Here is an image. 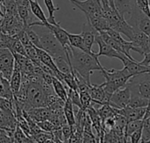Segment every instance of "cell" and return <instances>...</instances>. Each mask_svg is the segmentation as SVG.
I'll list each match as a JSON object with an SVG mask.
<instances>
[{
	"mask_svg": "<svg viewBox=\"0 0 150 143\" xmlns=\"http://www.w3.org/2000/svg\"><path fill=\"white\" fill-rule=\"evenodd\" d=\"M69 2L74 6L82 11L84 13L86 18L104 16L99 0H69Z\"/></svg>",
	"mask_w": 150,
	"mask_h": 143,
	"instance_id": "obj_6",
	"label": "cell"
},
{
	"mask_svg": "<svg viewBox=\"0 0 150 143\" xmlns=\"http://www.w3.org/2000/svg\"><path fill=\"white\" fill-rule=\"evenodd\" d=\"M132 42L134 46L137 48L138 50L137 53L144 55L147 53L150 52L149 46V36L137 28H136L134 38Z\"/></svg>",
	"mask_w": 150,
	"mask_h": 143,
	"instance_id": "obj_12",
	"label": "cell"
},
{
	"mask_svg": "<svg viewBox=\"0 0 150 143\" xmlns=\"http://www.w3.org/2000/svg\"><path fill=\"white\" fill-rule=\"evenodd\" d=\"M63 112H64V115H65L67 123L71 127L75 126L76 125V116H75L74 105L69 98L64 104Z\"/></svg>",
	"mask_w": 150,
	"mask_h": 143,
	"instance_id": "obj_22",
	"label": "cell"
},
{
	"mask_svg": "<svg viewBox=\"0 0 150 143\" xmlns=\"http://www.w3.org/2000/svg\"><path fill=\"white\" fill-rule=\"evenodd\" d=\"M31 7L30 6H18V13L22 21L24 22L25 28L28 27L30 25V14H31Z\"/></svg>",
	"mask_w": 150,
	"mask_h": 143,
	"instance_id": "obj_29",
	"label": "cell"
},
{
	"mask_svg": "<svg viewBox=\"0 0 150 143\" xmlns=\"http://www.w3.org/2000/svg\"><path fill=\"white\" fill-rule=\"evenodd\" d=\"M121 62L124 64V68H126L128 70V72L132 75V76L140 74L148 73V66L142 65L141 62H137L136 60H132L127 56H125Z\"/></svg>",
	"mask_w": 150,
	"mask_h": 143,
	"instance_id": "obj_15",
	"label": "cell"
},
{
	"mask_svg": "<svg viewBox=\"0 0 150 143\" xmlns=\"http://www.w3.org/2000/svg\"><path fill=\"white\" fill-rule=\"evenodd\" d=\"M25 25L18 15H4L1 17V33L15 36L24 30Z\"/></svg>",
	"mask_w": 150,
	"mask_h": 143,
	"instance_id": "obj_5",
	"label": "cell"
},
{
	"mask_svg": "<svg viewBox=\"0 0 150 143\" xmlns=\"http://www.w3.org/2000/svg\"><path fill=\"white\" fill-rule=\"evenodd\" d=\"M88 19L91 25H93V27L98 32V33H102V32H107L108 30L111 29L110 24L108 22V20L104 17V16H100V17H93L91 18H86Z\"/></svg>",
	"mask_w": 150,
	"mask_h": 143,
	"instance_id": "obj_20",
	"label": "cell"
},
{
	"mask_svg": "<svg viewBox=\"0 0 150 143\" xmlns=\"http://www.w3.org/2000/svg\"><path fill=\"white\" fill-rule=\"evenodd\" d=\"M149 46L150 48V36H149Z\"/></svg>",
	"mask_w": 150,
	"mask_h": 143,
	"instance_id": "obj_43",
	"label": "cell"
},
{
	"mask_svg": "<svg viewBox=\"0 0 150 143\" xmlns=\"http://www.w3.org/2000/svg\"><path fill=\"white\" fill-rule=\"evenodd\" d=\"M68 95H69V98L72 101L74 106H76V107L82 109L81 99H80V92L78 91L69 88L68 89Z\"/></svg>",
	"mask_w": 150,
	"mask_h": 143,
	"instance_id": "obj_32",
	"label": "cell"
},
{
	"mask_svg": "<svg viewBox=\"0 0 150 143\" xmlns=\"http://www.w3.org/2000/svg\"><path fill=\"white\" fill-rule=\"evenodd\" d=\"M96 43L98 44V46L99 47V51H98V53H97L98 57L106 56V57H109V58H117V59L122 61L123 58L126 56L125 55L119 53L112 47H111L109 44H107L102 39L99 33L96 35Z\"/></svg>",
	"mask_w": 150,
	"mask_h": 143,
	"instance_id": "obj_9",
	"label": "cell"
},
{
	"mask_svg": "<svg viewBox=\"0 0 150 143\" xmlns=\"http://www.w3.org/2000/svg\"><path fill=\"white\" fill-rule=\"evenodd\" d=\"M30 2V7H31V11L32 13L39 19L38 22H31L30 23V26H34V25H38V26H47L49 22L47 18L45 16V13L43 11V10L41 9L40 4L38 3V0H29Z\"/></svg>",
	"mask_w": 150,
	"mask_h": 143,
	"instance_id": "obj_13",
	"label": "cell"
},
{
	"mask_svg": "<svg viewBox=\"0 0 150 143\" xmlns=\"http://www.w3.org/2000/svg\"><path fill=\"white\" fill-rule=\"evenodd\" d=\"M131 100V90L126 85L124 88H121L115 91L111 98L109 105L115 109H123L128 106Z\"/></svg>",
	"mask_w": 150,
	"mask_h": 143,
	"instance_id": "obj_8",
	"label": "cell"
},
{
	"mask_svg": "<svg viewBox=\"0 0 150 143\" xmlns=\"http://www.w3.org/2000/svg\"><path fill=\"white\" fill-rule=\"evenodd\" d=\"M17 40L16 36H11L1 33L0 34V48H8L9 50H12V47Z\"/></svg>",
	"mask_w": 150,
	"mask_h": 143,
	"instance_id": "obj_27",
	"label": "cell"
},
{
	"mask_svg": "<svg viewBox=\"0 0 150 143\" xmlns=\"http://www.w3.org/2000/svg\"><path fill=\"white\" fill-rule=\"evenodd\" d=\"M98 114H99L103 123L105 122V120H107L109 118H112V117H115L118 114L116 113L115 108L112 107L109 104L103 105L101 106V108L98 110Z\"/></svg>",
	"mask_w": 150,
	"mask_h": 143,
	"instance_id": "obj_26",
	"label": "cell"
},
{
	"mask_svg": "<svg viewBox=\"0 0 150 143\" xmlns=\"http://www.w3.org/2000/svg\"><path fill=\"white\" fill-rule=\"evenodd\" d=\"M142 135H143V128H141V129L135 131L134 133H133L129 136L130 142H131V143H142Z\"/></svg>",
	"mask_w": 150,
	"mask_h": 143,
	"instance_id": "obj_37",
	"label": "cell"
},
{
	"mask_svg": "<svg viewBox=\"0 0 150 143\" xmlns=\"http://www.w3.org/2000/svg\"><path fill=\"white\" fill-rule=\"evenodd\" d=\"M0 109L13 111V101L1 98V99H0Z\"/></svg>",
	"mask_w": 150,
	"mask_h": 143,
	"instance_id": "obj_39",
	"label": "cell"
},
{
	"mask_svg": "<svg viewBox=\"0 0 150 143\" xmlns=\"http://www.w3.org/2000/svg\"><path fill=\"white\" fill-rule=\"evenodd\" d=\"M15 69V57L8 48H0V72L1 76L11 80Z\"/></svg>",
	"mask_w": 150,
	"mask_h": 143,
	"instance_id": "obj_7",
	"label": "cell"
},
{
	"mask_svg": "<svg viewBox=\"0 0 150 143\" xmlns=\"http://www.w3.org/2000/svg\"><path fill=\"white\" fill-rule=\"evenodd\" d=\"M31 42L33 43V45H34L36 47L40 48L41 49V43H40V35L33 29V26H28L26 28H25Z\"/></svg>",
	"mask_w": 150,
	"mask_h": 143,
	"instance_id": "obj_30",
	"label": "cell"
},
{
	"mask_svg": "<svg viewBox=\"0 0 150 143\" xmlns=\"http://www.w3.org/2000/svg\"><path fill=\"white\" fill-rule=\"evenodd\" d=\"M137 7L143 11L147 16L150 17V6L149 0H134Z\"/></svg>",
	"mask_w": 150,
	"mask_h": 143,
	"instance_id": "obj_36",
	"label": "cell"
},
{
	"mask_svg": "<svg viewBox=\"0 0 150 143\" xmlns=\"http://www.w3.org/2000/svg\"><path fill=\"white\" fill-rule=\"evenodd\" d=\"M142 65H144V66H149L150 65V52L149 53H147L146 55H144V59L140 62Z\"/></svg>",
	"mask_w": 150,
	"mask_h": 143,
	"instance_id": "obj_40",
	"label": "cell"
},
{
	"mask_svg": "<svg viewBox=\"0 0 150 143\" xmlns=\"http://www.w3.org/2000/svg\"><path fill=\"white\" fill-rule=\"evenodd\" d=\"M100 72L105 78V82L102 84V85L106 93L110 96H112L118 90L124 88L127 84L128 81L133 77L126 68L120 70L113 69H106L104 68Z\"/></svg>",
	"mask_w": 150,
	"mask_h": 143,
	"instance_id": "obj_2",
	"label": "cell"
},
{
	"mask_svg": "<svg viewBox=\"0 0 150 143\" xmlns=\"http://www.w3.org/2000/svg\"><path fill=\"white\" fill-rule=\"evenodd\" d=\"M144 120L143 125V135L142 143H147L150 141V118H148Z\"/></svg>",
	"mask_w": 150,
	"mask_h": 143,
	"instance_id": "obj_35",
	"label": "cell"
},
{
	"mask_svg": "<svg viewBox=\"0 0 150 143\" xmlns=\"http://www.w3.org/2000/svg\"><path fill=\"white\" fill-rule=\"evenodd\" d=\"M69 61L74 69L77 72L89 85H91V76L95 70L101 71L104 67L99 62L97 55H91L72 46L66 48Z\"/></svg>",
	"mask_w": 150,
	"mask_h": 143,
	"instance_id": "obj_1",
	"label": "cell"
},
{
	"mask_svg": "<svg viewBox=\"0 0 150 143\" xmlns=\"http://www.w3.org/2000/svg\"><path fill=\"white\" fill-rule=\"evenodd\" d=\"M115 8L120 15L125 17V15H131L134 7L135 5L134 0H114Z\"/></svg>",
	"mask_w": 150,
	"mask_h": 143,
	"instance_id": "obj_17",
	"label": "cell"
},
{
	"mask_svg": "<svg viewBox=\"0 0 150 143\" xmlns=\"http://www.w3.org/2000/svg\"><path fill=\"white\" fill-rule=\"evenodd\" d=\"M148 73L150 74V65L149 66H148Z\"/></svg>",
	"mask_w": 150,
	"mask_h": 143,
	"instance_id": "obj_42",
	"label": "cell"
},
{
	"mask_svg": "<svg viewBox=\"0 0 150 143\" xmlns=\"http://www.w3.org/2000/svg\"><path fill=\"white\" fill-rule=\"evenodd\" d=\"M46 27L48 28L49 30H51V32L54 33V35L56 37V39L60 41V43L65 48L71 46L70 42H69V32H67L65 29H63L61 26L60 22H58L56 25H52L49 23Z\"/></svg>",
	"mask_w": 150,
	"mask_h": 143,
	"instance_id": "obj_14",
	"label": "cell"
},
{
	"mask_svg": "<svg viewBox=\"0 0 150 143\" xmlns=\"http://www.w3.org/2000/svg\"><path fill=\"white\" fill-rule=\"evenodd\" d=\"M80 99L82 109L86 111L92 105V98L89 91H80Z\"/></svg>",
	"mask_w": 150,
	"mask_h": 143,
	"instance_id": "obj_31",
	"label": "cell"
},
{
	"mask_svg": "<svg viewBox=\"0 0 150 143\" xmlns=\"http://www.w3.org/2000/svg\"><path fill=\"white\" fill-rule=\"evenodd\" d=\"M98 33V32L93 27L91 23L88 19H86V21L83 25L81 35L83 39L86 47L91 52H93L92 46L94 45V43H96V35Z\"/></svg>",
	"mask_w": 150,
	"mask_h": 143,
	"instance_id": "obj_10",
	"label": "cell"
},
{
	"mask_svg": "<svg viewBox=\"0 0 150 143\" xmlns=\"http://www.w3.org/2000/svg\"><path fill=\"white\" fill-rule=\"evenodd\" d=\"M44 27V31L41 32V34H40L41 49L48 53L54 59H56L61 56H66V48L60 43V41L56 39L51 30H49L46 26Z\"/></svg>",
	"mask_w": 150,
	"mask_h": 143,
	"instance_id": "obj_3",
	"label": "cell"
},
{
	"mask_svg": "<svg viewBox=\"0 0 150 143\" xmlns=\"http://www.w3.org/2000/svg\"><path fill=\"white\" fill-rule=\"evenodd\" d=\"M69 42H70V45L76 48H78L85 53H88L91 55H97V53L95 52H91L88 50V48L86 47L85 44H84V41H83V39L80 34H74V33H69ZM98 56V55H97Z\"/></svg>",
	"mask_w": 150,
	"mask_h": 143,
	"instance_id": "obj_18",
	"label": "cell"
},
{
	"mask_svg": "<svg viewBox=\"0 0 150 143\" xmlns=\"http://www.w3.org/2000/svg\"><path fill=\"white\" fill-rule=\"evenodd\" d=\"M0 143H13V137L5 130L0 131Z\"/></svg>",
	"mask_w": 150,
	"mask_h": 143,
	"instance_id": "obj_38",
	"label": "cell"
},
{
	"mask_svg": "<svg viewBox=\"0 0 150 143\" xmlns=\"http://www.w3.org/2000/svg\"><path fill=\"white\" fill-rule=\"evenodd\" d=\"M131 93H135L150 101V74L144 73L133 76L127 84Z\"/></svg>",
	"mask_w": 150,
	"mask_h": 143,
	"instance_id": "obj_4",
	"label": "cell"
},
{
	"mask_svg": "<svg viewBox=\"0 0 150 143\" xmlns=\"http://www.w3.org/2000/svg\"><path fill=\"white\" fill-rule=\"evenodd\" d=\"M53 89H54L55 94L57 95V97L60 98L64 102H66V100L69 98L68 91H67L69 87L64 83H62L61 80H59L57 77L54 76L53 77Z\"/></svg>",
	"mask_w": 150,
	"mask_h": 143,
	"instance_id": "obj_19",
	"label": "cell"
},
{
	"mask_svg": "<svg viewBox=\"0 0 150 143\" xmlns=\"http://www.w3.org/2000/svg\"><path fill=\"white\" fill-rule=\"evenodd\" d=\"M0 97L3 98L9 99L11 101L14 100V93L12 91L11 83L9 80L1 76V88H0Z\"/></svg>",
	"mask_w": 150,
	"mask_h": 143,
	"instance_id": "obj_23",
	"label": "cell"
},
{
	"mask_svg": "<svg viewBox=\"0 0 150 143\" xmlns=\"http://www.w3.org/2000/svg\"><path fill=\"white\" fill-rule=\"evenodd\" d=\"M107 33H108L114 40H116L117 42H119V43H120V44H122V45H128V44L131 42L130 40H126L121 36V33H119V32H117V31H115V30H113V29L108 30V31H107Z\"/></svg>",
	"mask_w": 150,
	"mask_h": 143,
	"instance_id": "obj_33",
	"label": "cell"
},
{
	"mask_svg": "<svg viewBox=\"0 0 150 143\" xmlns=\"http://www.w3.org/2000/svg\"><path fill=\"white\" fill-rule=\"evenodd\" d=\"M143 125H144V120H134V121H130L127 123L126 129H125V139H126V143H127V138H129V136L134 133L135 131L143 128Z\"/></svg>",
	"mask_w": 150,
	"mask_h": 143,
	"instance_id": "obj_25",
	"label": "cell"
},
{
	"mask_svg": "<svg viewBox=\"0 0 150 143\" xmlns=\"http://www.w3.org/2000/svg\"><path fill=\"white\" fill-rule=\"evenodd\" d=\"M22 81H23V76H22V72L21 70L15 66L13 74L11 76V78L10 80L11 83V86L12 89V91L14 93V96H16L18 91L21 89V85H22Z\"/></svg>",
	"mask_w": 150,
	"mask_h": 143,
	"instance_id": "obj_21",
	"label": "cell"
},
{
	"mask_svg": "<svg viewBox=\"0 0 150 143\" xmlns=\"http://www.w3.org/2000/svg\"><path fill=\"white\" fill-rule=\"evenodd\" d=\"M38 126L43 132H47V133H53L54 130L57 129V127L54 125V123L52 121H50L49 120L41 121V122H38Z\"/></svg>",
	"mask_w": 150,
	"mask_h": 143,
	"instance_id": "obj_34",
	"label": "cell"
},
{
	"mask_svg": "<svg viewBox=\"0 0 150 143\" xmlns=\"http://www.w3.org/2000/svg\"><path fill=\"white\" fill-rule=\"evenodd\" d=\"M148 118H150V105L147 107V111H146V113H145V116H144L143 120H146Z\"/></svg>",
	"mask_w": 150,
	"mask_h": 143,
	"instance_id": "obj_41",
	"label": "cell"
},
{
	"mask_svg": "<svg viewBox=\"0 0 150 143\" xmlns=\"http://www.w3.org/2000/svg\"><path fill=\"white\" fill-rule=\"evenodd\" d=\"M115 110L118 114L124 116L127 120V121L130 122V121L143 120L147 111V107L132 108L130 106H127L123 109H115Z\"/></svg>",
	"mask_w": 150,
	"mask_h": 143,
	"instance_id": "obj_11",
	"label": "cell"
},
{
	"mask_svg": "<svg viewBox=\"0 0 150 143\" xmlns=\"http://www.w3.org/2000/svg\"><path fill=\"white\" fill-rule=\"evenodd\" d=\"M44 4L47 7V10L48 11V22L52 25H56L58 22L55 20L54 18V12L59 10V7H56L53 2V0H44Z\"/></svg>",
	"mask_w": 150,
	"mask_h": 143,
	"instance_id": "obj_28",
	"label": "cell"
},
{
	"mask_svg": "<svg viewBox=\"0 0 150 143\" xmlns=\"http://www.w3.org/2000/svg\"><path fill=\"white\" fill-rule=\"evenodd\" d=\"M53 143H59V142H54Z\"/></svg>",
	"mask_w": 150,
	"mask_h": 143,
	"instance_id": "obj_44",
	"label": "cell"
},
{
	"mask_svg": "<svg viewBox=\"0 0 150 143\" xmlns=\"http://www.w3.org/2000/svg\"><path fill=\"white\" fill-rule=\"evenodd\" d=\"M149 105V100L141 97L138 94L131 93V100L128 106L132 108H143V107H148Z\"/></svg>",
	"mask_w": 150,
	"mask_h": 143,
	"instance_id": "obj_24",
	"label": "cell"
},
{
	"mask_svg": "<svg viewBox=\"0 0 150 143\" xmlns=\"http://www.w3.org/2000/svg\"><path fill=\"white\" fill-rule=\"evenodd\" d=\"M28 114L38 123L45 120H50L52 116V110L49 107H38V108H33L29 111H26Z\"/></svg>",
	"mask_w": 150,
	"mask_h": 143,
	"instance_id": "obj_16",
	"label": "cell"
}]
</instances>
